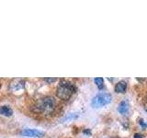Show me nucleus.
I'll return each instance as SVG.
<instances>
[{"instance_id":"12","label":"nucleus","mask_w":147,"mask_h":138,"mask_svg":"<svg viewBox=\"0 0 147 138\" xmlns=\"http://www.w3.org/2000/svg\"><path fill=\"white\" fill-rule=\"evenodd\" d=\"M145 110H147V106H145Z\"/></svg>"},{"instance_id":"13","label":"nucleus","mask_w":147,"mask_h":138,"mask_svg":"<svg viewBox=\"0 0 147 138\" xmlns=\"http://www.w3.org/2000/svg\"><path fill=\"white\" fill-rule=\"evenodd\" d=\"M146 98H147V95H146Z\"/></svg>"},{"instance_id":"9","label":"nucleus","mask_w":147,"mask_h":138,"mask_svg":"<svg viewBox=\"0 0 147 138\" xmlns=\"http://www.w3.org/2000/svg\"><path fill=\"white\" fill-rule=\"evenodd\" d=\"M95 84L98 86V87L99 89H103V87H104V79L102 77H96L95 78Z\"/></svg>"},{"instance_id":"7","label":"nucleus","mask_w":147,"mask_h":138,"mask_svg":"<svg viewBox=\"0 0 147 138\" xmlns=\"http://www.w3.org/2000/svg\"><path fill=\"white\" fill-rule=\"evenodd\" d=\"M0 114H2L6 117H10L13 114V110L7 105L1 106V107H0Z\"/></svg>"},{"instance_id":"2","label":"nucleus","mask_w":147,"mask_h":138,"mask_svg":"<svg viewBox=\"0 0 147 138\" xmlns=\"http://www.w3.org/2000/svg\"><path fill=\"white\" fill-rule=\"evenodd\" d=\"M76 90V86L67 80H61L56 89V95L59 99L68 100Z\"/></svg>"},{"instance_id":"6","label":"nucleus","mask_w":147,"mask_h":138,"mask_svg":"<svg viewBox=\"0 0 147 138\" xmlns=\"http://www.w3.org/2000/svg\"><path fill=\"white\" fill-rule=\"evenodd\" d=\"M127 89V83L125 81H119L115 86V92L116 93H125Z\"/></svg>"},{"instance_id":"11","label":"nucleus","mask_w":147,"mask_h":138,"mask_svg":"<svg viewBox=\"0 0 147 138\" xmlns=\"http://www.w3.org/2000/svg\"><path fill=\"white\" fill-rule=\"evenodd\" d=\"M134 138H142V135H140V133H135Z\"/></svg>"},{"instance_id":"10","label":"nucleus","mask_w":147,"mask_h":138,"mask_svg":"<svg viewBox=\"0 0 147 138\" xmlns=\"http://www.w3.org/2000/svg\"><path fill=\"white\" fill-rule=\"evenodd\" d=\"M44 80L47 82V83H53V82H54V81H56V78H53V77H52V78H48V77H46V78H44Z\"/></svg>"},{"instance_id":"4","label":"nucleus","mask_w":147,"mask_h":138,"mask_svg":"<svg viewBox=\"0 0 147 138\" xmlns=\"http://www.w3.org/2000/svg\"><path fill=\"white\" fill-rule=\"evenodd\" d=\"M21 135L27 137H33V138H40L44 135V133L36 130V129H25L21 132Z\"/></svg>"},{"instance_id":"5","label":"nucleus","mask_w":147,"mask_h":138,"mask_svg":"<svg viewBox=\"0 0 147 138\" xmlns=\"http://www.w3.org/2000/svg\"><path fill=\"white\" fill-rule=\"evenodd\" d=\"M25 87V82L22 79H15L11 82L10 84V89L13 92H18V91H21L24 89Z\"/></svg>"},{"instance_id":"8","label":"nucleus","mask_w":147,"mask_h":138,"mask_svg":"<svg viewBox=\"0 0 147 138\" xmlns=\"http://www.w3.org/2000/svg\"><path fill=\"white\" fill-rule=\"evenodd\" d=\"M118 110L119 113L121 114H126L129 110V104L127 101H121V103L119 104V107H118Z\"/></svg>"},{"instance_id":"3","label":"nucleus","mask_w":147,"mask_h":138,"mask_svg":"<svg viewBox=\"0 0 147 138\" xmlns=\"http://www.w3.org/2000/svg\"><path fill=\"white\" fill-rule=\"evenodd\" d=\"M112 96L109 93H99L92 99V107L93 108H100L111 102Z\"/></svg>"},{"instance_id":"1","label":"nucleus","mask_w":147,"mask_h":138,"mask_svg":"<svg viewBox=\"0 0 147 138\" xmlns=\"http://www.w3.org/2000/svg\"><path fill=\"white\" fill-rule=\"evenodd\" d=\"M55 107H56V101L53 97H45L43 99L37 100L31 106V110L34 113L49 115L53 112Z\"/></svg>"}]
</instances>
